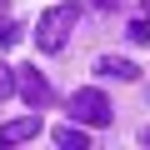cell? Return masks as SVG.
<instances>
[{
	"label": "cell",
	"mask_w": 150,
	"mask_h": 150,
	"mask_svg": "<svg viewBox=\"0 0 150 150\" xmlns=\"http://www.w3.org/2000/svg\"><path fill=\"white\" fill-rule=\"evenodd\" d=\"M55 145H65V150H90V135H85L80 125H65V130H55Z\"/></svg>",
	"instance_id": "cell-6"
},
{
	"label": "cell",
	"mask_w": 150,
	"mask_h": 150,
	"mask_svg": "<svg viewBox=\"0 0 150 150\" xmlns=\"http://www.w3.org/2000/svg\"><path fill=\"white\" fill-rule=\"evenodd\" d=\"M80 20V10L75 5H50L45 15H40V30H35V45L45 50V55H55V50H65V40H70V25Z\"/></svg>",
	"instance_id": "cell-1"
},
{
	"label": "cell",
	"mask_w": 150,
	"mask_h": 150,
	"mask_svg": "<svg viewBox=\"0 0 150 150\" xmlns=\"http://www.w3.org/2000/svg\"><path fill=\"white\" fill-rule=\"evenodd\" d=\"M10 90H15V70H10V65H5V60H0V100H5V95H10Z\"/></svg>",
	"instance_id": "cell-8"
},
{
	"label": "cell",
	"mask_w": 150,
	"mask_h": 150,
	"mask_svg": "<svg viewBox=\"0 0 150 150\" xmlns=\"http://www.w3.org/2000/svg\"><path fill=\"white\" fill-rule=\"evenodd\" d=\"M15 40H20V25L15 20H0V50H10Z\"/></svg>",
	"instance_id": "cell-7"
},
{
	"label": "cell",
	"mask_w": 150,
	"mask_h": 150,
	"mask_svg": "<svg viewBox=\"0 0 150 150\" xmlns=\"http://www.w3.org/2000/svg\"><path fill=\"white\" fill-rule=\"evenodd\" d=\"M30 135H40V110H35V115H20V120H5V125H0V145H20V140H30Z\"/></svg>",
	"instance_id": "cell-4"
},
{
	"label": "cell",
	"mask_w": 150,
	"mask_h": 150,
	"mask_svg": "<svg viewBox=\"0 0 150 150\" xmlns=\"http://www.w3.org/2000/svg\"><path fill=\"white\" fill-rule=\"evenodd\" d=\"M70 115L80 120V125H110V100H105L100 90H75Z\"/></svg>",
	"instance_id": "cell-2"
},
{
	"label": "cell",
	"mask_w": 150,
	"mask_h": 150,
	"mask_svg": "<svg viewBox=\"0 0 150 150\" xmlns=\"http://www.w3.org/2000/svg\"><path fill=\"white\" fill-rule=\"evenodd\" d=\"M90 5H95V10H120L125 0H90Z\"/></svg>",
	"instance_id": "cell-10"
},
{
	"label": "cell",
	"mask_w": 150,
	"mask_h": 150,
	"mask_svg": "<svg viewBox=\"0 0 150 150\" xmlns=\"http://www.w3.org/2000/svg\"><path fill=\"white\" fill-rule=\"evenodd\" d=\"M145 10H150V0H145Z\"/></svg>",
	"instance_id": "cell-12"
},
{
	"label": "cell",
	"mask_w": 150,
	"mask_h": 150,
	"mask_svg": "<svg viewBox=\"0 0 150 150\" xmlns=\"http://www.w3.org/2000/svg\"><path fill=\"white\" fill-rule=\"evenodd\" d=\"M95 70H100V75H110V80H135V75H140V70H135L130 60H120V55H105Z\"/></svg>",
	"instance_id": "cell-5"
},
{
	"label": "cell",
	"mask_w": 150,
	"mask_h": 150,
	"mask_svg": "<svg viewBox=\"0 0 150 150\" xmlns=\"http://www.w3.org/2000/svg\"><path fill=\"white\" fill-rule=\"evenodd\" d=\"M130 40H140V45H145V40H150V20H135V25H130Z\"/></svg>",
	"instance_id": "cell-9"
},
{
	"label": "cell",
	"mask_w": 150,
	"mask_h": 150,
	"mask_svg": "<svg viewBox=\"0 0 150 150\" xmlns=\"http://www.w3.org/2000/svg\"><path fill=\"white\" fill-rule=\"evenodd\" d=\"M15 85H20V95H25L30 110L50 105V85H45V75H40V70H20V75H15Z\"/></svg>",
	"instance_id": "cell-3"
},
{
	"label": "cell",
	"mask_w": 150,
	"mask_h": 150,
	"mask_svg": "<svg viewBox=\"0 0 150 150\" xmlns=\"http://www.w3.org/2000/svg\"><path fill=\"white\" fill-rule=\"evenodd\" d=\"M140 140H145V145H150V125H145V130H140Z\"/></svg>",
	"instance_id": "cell-11"
}]
</instances>
